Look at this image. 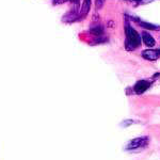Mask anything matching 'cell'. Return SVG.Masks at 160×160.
Returning a JSON list of instances; mask_svg holds the SVG:
<instances>
[{"label": "cell", "instance_id": "6da1fadb", "mask_svg": "<svg viewBox=\"0 0 160 160\" xmlns=\"http://www.w3.org/2000/svg\"><path fill=\"white\" fill-rule=\"evenodd\" d=\"M141 45V38L129 22H125V48L128 51H132Z\"/></svg>", "mask_w": 160, "mask_h": 160}, {"label": "cell", "instance_id": "7a4b0ae2", "mask_svg": "<svg viewBox=\"0 0 160 160\" xmlns=\"http://www.w3.org/2000/svg\"><path fill=\"white\" fill-rule=\"evenodd\" d=\"M148 137H139V138H135L130 140L126 144L125 149L129 152L139 151L141 148H144L148 145Z\"/></svg>", "mask_w": 160, "mask_h": 160}, {"label": "cell", "instance_id": "3957f363", "mask_svg": "<svg viewBox=\"0 0 160 160\" xmlns=\"http://www.w3.org/2000/svg\"><path fill=\"white\" fill-rule=\"evenodd\" d=\"M151 84L152 82L148 81V80H139L138 82H136V84L132 88L133 92L138 95L143 94L144 92H146L151 88Z\"/></svg>", "mask_w": 160, "mask_h": 160}, {"label": "cell", "instance_id": "277c9868", "mask_svg": "<svg viewBox=\"0 0 160 160\" xmlns=\"http://www.w3.org/2000/svg\"><path fill=\"white\" fill-rule=\"evenodd\" d=\"M142 57L148 61H155L160 58V48L158 49H146L142 51Z\"/></svg>", "mask_w": 160, "mask_h": 160}, {"label": "cell", "instance_id": "5b68a950", "mask_svg": "<svg viewBox=\"0 0 160 160\" xmlns=\"http://www.w3.org/2000/svg\"><path fill=\"white\" fill-rule=\"evenodd\" d=\"M141 37H142L141 40L143 41V43L145 44V45L148 46V47H154L155 44H156V42H155V38L152 37L151 34H149L148 31L144 30L143 32H142Z\"/></svg>", "mask_w": 160, "mask_h": 160}, {"label": "cell", "instance_id": "8992f818", "mask_svg": "<svg viewBox=\"0 0 160 160\" xmlns=\"http://www.w3.org/2000/svg\"><path fill=\"white\" fill-rule=\"evenodd\" d=\"M133 19L136 20V22L140 26V27H142L145 30H157V29H159V26L153 25V24L148 22H144V20H141L140 18H138V17H133Z\"/></svg>", "mask_w": 160, "mask_h": 160}, {"label": "cell", "instance_id": "52a82bcc", "mask_svg": "<svg viewBox=\"0 0 160 160\" xmlns=\"http://www.w3.org/2000/svg\"><path fill=\"white\" fill-rule=\"evenodd\" d=\"M90 8H91V0H83V3H82L81 9H80V16H87L90 11Z\"/></svg>", "mask_w": 160, "mask_h": 160}, {"label": "cell", "instance_id": "ba28073f", "mask_svg": "<svg viewBox=\"0 0 160 160\" xmlns=\"http://www.w3.org/2000/svg\"><path fill=\"white\" fill-rule=\"evenodd\" d=\"M90 32L92 33L95 37H102L104 34V28L102 25H94L93 27L90 29Z\"/></svg>", "mask_w": 160, "mask_h": 160}, {"label": "cell", "instance_id": "9c48e42d", "mask_svg": "<svg viewBox=\"0 0 160 160\" xmlns=\"http://www.w3.org/2000/svg\"><path fill=\"white\" fill-rule=\"evenodd\" d=\"M68 1H71V0H52V3L55 6H59V4H63Z\"/></svg>", "mask_w": 160, "mask_h": 160}, {"label": "cell", "instance_id": "30bf717a", "mask_svg": "<svg viewBox=\"0 0 160 160\" xmlns=\"http://www.w3.org/2000/svg\"><path fill=\"white\" fill-rule=\"evenodd\" d=\"M105 3V0H96V8L97 9H100V8H102Z\"/></svg>", "mask_w": 160, "mask_h": 160}, {"label": "cell", "instance_id": "8fae6325", "mask_svg": "<svg viewBox=\"0 0 160 160\" xmlns=\"http://www.w3.org/2000/svg\"><path fill=\"white\" fill-rule=\"evenodd\" d=\"M131 1H133L136 4H141V3H146V2H149V1H152V0H131Z\"/></svg>", "mask_w": 160, "mask_h": 160}, {"label": "cell", "instance_id": "7c38bea8", "mask_svg": "<svg viewBox=\"0 0 160 160\" xmlns=\"http://www.w3.org/2000/svg\"><path fill=\"white\" fill-rule=\"evenodd\" d=\"M71 2L74 4L75 8H78L80 4V0H71Z\"/></svg>", "mask_w": 160, "mask_h": 160}]
</instances>
